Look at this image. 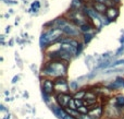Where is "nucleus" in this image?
Returning <instances> with one entry per match:
<instances>
[{"label":"nucleus","mask_w":124,"mask_h":119,"mask_svg":"<svg viewBox=\"0 0 124 119\" xmlns=\"http://www.w3.org/2000/svg\"><path fill=\"white\" fill-rule=\"evenodd\" d=\"M68 63L63 60H49L41 70V76L49 79L66 78L68 72Z\"/></svg>","instance_id":"1"},{"label":"nucleus","mask_w":124,"mask_h":119,"mask_svg":"<svg viewBox=\"0 0 124 119\" xmlns=\"http://www.w3.org/2000/svg\"><path fill=\"white\" fill-rule=\"evenodd\" d=\"M64 36L63 32L59 28L50 27L49 30H47L45 33L41 34L40 37V45L43 48L48 47L49 45L54 43H59V41Z\"/></svg>","instance_id":"2"},{"label":"nucleus","mask_w":124,"mask_h":119,"mask_svg":"<svg viewBox=\"0 0 124 119\" xmlns=\"http://www.w3.org/2000/svg\"><path fill=\"white\" fill-rule=\"evenodd\" d=\"M54 94H68L70 93V85L66 78H57L54 79Z\"/></svg>","instance_id":"3"},{"label":"nucleus","mask_w":124,"mask_h":119,"mask_svg":"<svg viewBox=\"0 0 124 119\" xmlns=\"http://www.w3.org/2000/svg\"><path fill=\"white\" fill-rule=\"evenodd\" d=\"M61 31L63 32V34L68 37H72V38H76L77 36H79V27L76 26L73 22H69L63 28H61Z\"/></svg>","instance_id":"4"},{"label":"nucleus","mask_w":124,"mask_h":119,"mask_svg":"<svg viewBox=\"0 0 124 119\" xmlns=\"http://www.w3.org/2000/svg\"><path fill=\"white\" fill-rule=\"evenodd\" d=\"M41 92L48 94V95H54V79L49 78H41Z\"/></svg>","instance_id":"5"},{"label":"nucleus","mask_w":124,"mask_h":119,"mask_svg":"<svg viewBox=\"0 0 124 119\" xmlns=\"http://www.w3.org/2000/svg\"><path fill=\"white\" fill-rule=\"evenodd\" d=\"M54 102L58 106L60 107H63V108H66L69 105V102L73 98V95H71L70 93L68 94H54Z\"/></svg>","instance_id":"6"},{"label":"nucleus","mask_w":124,"mask_h":119,"mask_svg":"<svg viewBox=\"0 0 124 119\" xmlns=\"http://www.w3.org/2000/svg\"><path fill=\"white\" fill-rule=\"evenodd\" d=\"M89 116H92L94 119H100L105 115V107L101 104H97L89 107Z\"/></svg>","instance_id":"7"},{"label":"nucleus","mask_w":124,"mask_h":119,"mask_svg":"<svg viewBox=\"0 0 124 119\" xmlns=\"http://www.w3.org/2000/svg\"><path fill=\"white\" fill-rule=\"evenodd\" d=\"M49 107H50V109H51L52 113L54 114V116H57L59 119H64L66 116H68V113H66L65 108L58 106L57 104H51Z\"/></svg>","instance_id":"8"},{"label":"nucleus","mask_w":124,"mask_h":119,"mask_svg":"<svg viewBox=\"0 0 124 119\" xmlns=\"http://www.w3.org/2000/svg\"><path fill=\"white\" fill-rule=\"evenodd\" d=\"M120 14V11H119V6L118 7H111V8H108L107 11L105 13V17H107V20H109V22H112L116 19Z\"/></svg>","instance_id":"9"},{"label":"nucleus","mask_w":124,"mask_h":119,"mask_svg":"<svg viewBox=\"0 0 124 119\" xmlns=\"http://www.w3.org/2000/svg\"><path fill=\"white\" fill-rule=\"evenodd\" d=\"M92 8L94 9L98 14H105L107 9H108L105 3H99V2H93Z\"/></svg>","instance_id":"10"},{"label":"nucleus","mask_w":124,"mask_h":119,"mask_svg":"<svg viewBox=\"0 0 124 119\" xmlns=\"http://www.w3.org/2000/svg\"><path fill=\"white\" fill-rule=\"evenodd\" d=\"M112 104H114L118 108H120V109H122L124 108V96L123 95H116V96H114L113 97V103Z\"/></svg>","instance_id":"11"},{"label":"nucleus","mask_w":124,"mask_h":119,"mask_svg":"<svg viewBox=\"0 0 124 119\" xmlns=\"http://www.w3.org/2000/svg\"><path fill=\"white\" fill-rule=\"evenodd\" d=\"M93 28H95V25H93V24L90 23V21L83 24L82 26H79V31H81V33H83V34H85V33H90V31H92Z\"/></svg>","instance_id":"12"},{"label":"nucleus","mask_w":124,"mask_h":119,"mask_svg":"<svg viewBox=\"0 0 124 119\" xmlns=\"http://www.w3.org/2000/svg\"><path fill=\"white\" fill-rule=\"evenodd\" d=\"M84 100L86 101H93V100H98V94L94 91V90H87L86 95Z\"/></svg>","instance_id":"13"},{"label":"nucleus","mask_w":124,"mask_h":119,"mask_svg":"<svg viewBox=\"0 0 124 119\" xmlns=\"http://www.w3.org/2000/svg\"><path fill=\"white\" fill-rule=\"evenodd\" d=\"M86 92H87V90H85V89L78 90L77 92H75V93L73 94V98H74V100H84L85 95H86Z\"/></svg>","instance_id":"14"},{"label":"nucleus","mask_w":124,"mask_h":119,"mask_svg":"<svg viewBox=\"0 0 124 119\" xmlns=\"http://www.w3.org/2000/svg\"><path fill=\"white\" fill-rule=\"evenodd\" d=\"M83 43L84 45H86V44H88L90 41L93 39V37H94V35L92 34V33H85V34H83Z\"/></svg>","instance_id":"15"},{"label":"nucleus","mask_w":124,"mask_h":119,"mask_svg":"<svg viewBox=\"0 0 124 119\" xmlns=\"http://www.w3.org/2000/svg\"><path fill=\"white\" fill-rule=\"evenodd\" d=\"M82 7V0H73L72 4H71V9L72 10H78Z\"/></svg>","instance_id":"16"},{"label":"nucleus","mask_w":124,"mask_h":119,"mask_svg":"<svg viewBox=\"0 0 124 119\" xmlns=\"http://www.w3.org/2000/svg\"><path fill=\"white\" fill-rule=\"evenodd\" d=\"M65 110H66V113H68V115H70V116H72V117H74V118H78V116L81 115V114L78 113L77 110H74V109H71V108H68L66 107L65 108Z\"/></svg>","instance_id":"17"},{"label":"nucleus","mask_w":124,"mask_h":119,"mask_svg":"<svg viewBox=\"0 0 124 119\" xmlns=\"http://www.w3.org/2000/svg\"><path fill=\"white\" fill-rule=\"evenodd\" d=\"M77 111H78L81 115H88L89 114V107L87 106H81L77 108Z\"/></svg>","instance_id":"18"},{"label":"nucleus","mask_w":124,"mask_h":119,"mask_svg":"<svg viewBox=\"0 0 124 119\" xmlns=\"http://www.w3.org/2000/svg\"><path fill=\"white\" fill-rule=\"evenodd\" d=\"M69 85H70V90L74 91V93L78 91V82H77V81H71V82L69 83Z\"/></svg>","instance_id":"19"},{"label":"nucleus","mask_w":124,"mask_h":119,"mask_svg":"<svg viewBox=\"0 0 124 119\" xmlns=\"http://www.w3.org/2000/svg\"><path fill=\"white\" fill-rule=\"evenodd\" d=\"M68 108H71V109H74V110H77V106H76V104H75V100H74V98H72V100L69 102Z\"/></svg>","instance_id":"20"},{"label":"nucleus","mask_w":124,"mask_h":119,"mask_svg":"<svg viewBox=\"0 0 124 119\" xmlns=\"http://www.w3.org/2000/svg\"><path fill=\"white\" fill-rule=\"evenodd\" d=\"M116 82L118 83V85L120 87H124V79L123 78H116Z\"/></svg>","instance_id":"21"},{"label":"nucleus","mask_w":124,"mask_h":119,"mask_svg":"<svg viewBox=\"0 0 124 119\" xmlns=\"http://www.w3.org/2000/svg\"><path fill=\"white\" fill-rule=\"evenodd\" d=\"M77 119H94V118H93L92 116H89V115H79Z\"/></svg>","instance_id":"22"},{"label":"nucleus","mask_w":124,"mask_h":119,"mask_svg":"<svg viewBox=\"0 0 124 119\" xmlns=\"http://www.w3.org/2000/svg\"><path fill=\"white\" fill-rule=\"evenodd\" d=\"M32 7H33V8H35V7H36V9H39L40 4H39V2H38V1H35V3H33V4H32Z\"/></svg>","instance_id":"23"},{"label":"nucleus","mask_w":124,"mask_h":119,"mask_svg":"<svg viewBox=\"0 0 124 119\" xmlns=\"http://www.w3.org/2000/svg\"><path fill=\"white\" fill-rule=\"evenodd\" d=\"M121 63H124V60H119V61H116V62H114L113 65H112V67H116V66L121 65Z\"/></svg>","instance_id":"24"},{"label":"nucleus","mask_w":124,"mask_h":119,"mask_svg":"<svg viewBox=\"0 0 124 119\" xmlns=\"http://www.w3.org/2000/svg\"><path fill=\"white\" fill-rule=\"evenodd\" d=\"M107 0H94L93 2H99V3H106Z\"/></svg>","instance_id":"25"},{"label":"nucleus","mask_w":124,"mask_h":119,"mask_svg":"<svg viewBox=\"0 0 124 119\" xmlns=\"http://www.w3.org/2000/svg\"><path fill=\"white\" fill-rule=\"evenodd\" d=\"M16 80H19V76H15L14 78H13V80H12V83H13V84H14V83H16V82H17Z\"/></svg>","instance_id":"26"},{"label":"nucleus","mask_w":124,"mask_h":119,"mask_svg":"<svg viewBox=\"0 0 124 119\" xmlns=\"http://www.w3.org/2000/svg\"><path fill=\"white\" fill-rule=\"evenodd\" d=\"M0 110L1 111H6L7 110L6 107H4V105H0Z\"/></svg>","instance_id":"27"},{"label":"nucleus","mask_w":124,"mask_h":119,"mask_svg":"<svg viewBox=\"0 0 124 119\" xmlns=\"http://www.w3.org/2000/svg\"><path fill=\"white\" fill-rule=\"evenodd\" d=\"M4 94H6V95H7V97H8V96L10 95V92H9V91H6V92H4Z\"/></svg>","instance_id":"28"},{"label":"nucleus","mask_w":124,"mask_h":119,"mask_svg":"<svg viewBox=\"0 0 124 119\" xmlns=\"http://www.w3.org/2000/svg\"><path fill=\"white\" fill-rule=\"evenodd\" d=\"M6 101H7V102H11V101H12V98H11V97H7Z\"/></svg>","instance_id":"29"},{"label":"nucleus","mask_w":124,"mask_h":119,"mask_svg":"<svg viewBox=\"0 0 124 119\" xmlns=\"http://www.w3.org/2000/svg\"><path fill=\"white\" fill-rule=\"evenodd\" d=\"M10 118H11V117H10V114H9V115H7V116H6V117H4L3 119H10Z\"/></svg>","instance_id":"30"},{"label":"nucleus","mask_w":124,"mask_h":119,"mask_svg":"<svg viewBox=\"0 0 124 119\" xmlns=\"http://www.w3.org/2000/svg\"><path fill=\"white\" fill-rule=\"evenodd\" d=\"M121 119H124V117H122V118H121Z\"/></svg>","instance_id":"31"}]
</instances>
